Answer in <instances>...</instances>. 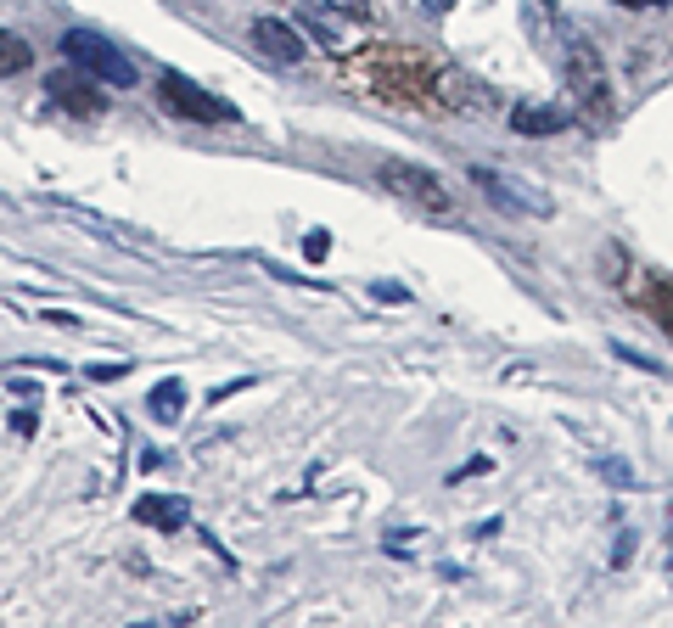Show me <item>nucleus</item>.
<instances>
[{
    "instance_id": "f257e3e1",
    "label": "nucleus",
    "mask_w": 673,
    "mask_h": 628,
    "mask_svg": "<svg viewBox=\"0 0 673 628\" xmlns=\"http://www.w3.org/2000/svg\"><path fill=\"white\" fill-rule=\"evenodd\" d=\"M567 45H561V68H567V90L578 96V113L589 124H606L612 118V73H606L601 51L584 40L578 29H561Z\"/></svg>"
},
{
    "instance_id": "f03ea898",
    "label": "nucleus",
    "mask_w": 673,
    "mask_h": 628,
    "mask_svg": "<svg viewBox=\"0 0 673 628\" xmlns=\"http://www.w3.org/2000/svg\"><path fill=\"white\" fill-rule=\"evenodd\" d=\"M62 57H68V68L90 73V79L107 85V90L135 85V57H129L124 45H113L107 34H96V29H68L62 34Z\"/></svg>"
},
{
    "instance_id": "7ed1b4c3",
    "label": "nucleus",
    "mask_w": 673,
    "mask_h": 628,
    "mask_svg": "<svg viewBox=\"0 0 673 628\" xmlns=\"http://www.w3.org/2000/svg\"><path fill=\"white\" fill-rule=\"evenodd\" d=\"M158 101L169 113L191 118V124H236V107L230 101H219L214 90H202L197 79H186V73H174V68L158 73Z\"/></svg>"
},
{
    "instance_id": "20e7f679",
    "label": "nucleus",
    "mask_w": 673,
    "mask_h": 628,
    "mask_svg": "<svg viewBox=\"0 0 673 628\" xmlns=\"http://www.w3.org/2000/svg\"><path fill=\"white\" fill-rule=\"evenodd\" d=\"M472 180H477V191H483L494 208H505V214H528V219H550V214H556V202H550L545 191L522 186V180H505V174L483 169V163H472Z\"/></svg>"
},
{
    "instance_id": "39448f33",
    "label": "nucleus",
    "mask_w": 673,
    "mask_h": 628,
    "mask_svg": "<svg viewBox=\"0 0 673 628\" xmlns=\"http://www.w3.org/2000/svg\"><path fill=\"white\" fill-rule=\"evenodd\" d=\"M382 180L393 191H404L410 202H427L432 214H449V191L438 186V174L421 169V163H404V157H382Z\"/></svg>"
},
{
    "instance_id": "423d86ee",
    "label": "nucleus",
    "mask_w": 673,
    "mask_h": 628,
    "mask_svg": "<svg viewBox=\"0 0 673 628\" xmlns=\"http://www.w3.org/2000/svg\"><path fill=\"white\" fill-rule=\"evenodd\" d=\"M45 90H51V101L68 107L73 118H101V113H107V90H96L90 73H51Z\"/></svg>"
},
{
    "instance_id": "0eeeda50",
    "label": "nucleus",
    "mask_w": 673,
    "mask_h": 628,
    "mask_svg": "<svg viewBox=\"0 0 673 628\" xmlns=\"http://www.w3.org/2000/svg\"><path fill=\"white\" fill-rule=\"evenodd\" d=\"M253 45L270 62H303V51H309L303 34L292 29V23H281V17H258V23H253Z\"/></svg>"
},
{
    "instance_id": "6e6552de",
    "label": "nucleus",
    "mask_w": 673,
    "mask_h": 628,
    "mask_svg": "<svg viewBox=\"0 0 673 628\" xmlns=\"http://www.w3.org/2000/svg\"><path fill=\"white\" fill-rule=\"evenodd\" d=\"M135 522L163 528V533H180L191 522V511H186V500H174V494H146V500H135Z\"/></svg>"
},
{
    "instance_id": "1a4fd4ad",
    "label": "nucleus",
    "mask_w": 673,
    "mask_h": 628,
    "mask_svg": "<svg viewBox=\"0 0 673 628\" xmlns=\"http://www.w3.org/2000/svg\"><path fill=\"white\" fill-rule=\"evenodd\" d=\"M511 129L516 135H528V141H550V135L567 129V118H561L556 107H533V101H522V107L511 113Z\"/></svg>"
},
{
    "instance_id": "9d476101",
    "label": "nucleus",
    "mask_w": 673,
    "mask_h": 628,
    "mask_svg": "<svg viewBox=\"0 0 673 628\" xmlns=\"http://www.w3.org/2000/svg\"><path fill=\"white\" fill-rule=\"evenodd\" d=\"M146 410H152V421H158V427H174V421L186 415V382H180V376L158 382L152 393H146Z\"/></svg>"
},
{
    "instance_id": "9b49d317",
    "label": "nucleus",
    "mask_w": 673,
    "mask_h": 628,
    "mask_svg": "<svg viewBox=\"0 0 673 628\" xmlns=\"http://www.w3.org/2000/svg\"><path fill=\"white\" fill-rule=\"evenodd\" d=\"M29 62H34L29 40H23V34H12V29H0V79H12V73H23Z\"/></svg>"
},
{
    "instance_id": "f8f14e48",
    "label": "nucleus",
    "mask_w": 673,
    "mask_h": 628,
    "mask_svg": "<svg viewBox=\"0 0 673 628\" xmlns=\"http://www.w3.org/2000/svg\"><path fill=\"white\" fill-rule=\"evenodd\" d=\"M124 371H129V359H113V365H90V376H96V382H118Z\"/></svg>"
},
{
    "instance_id": "ddd939ff",
    "label": "nucleus",
    "mask_w": 673,
    "mask_h": 628,
    "mask_svg": "<svg viewBox=\"0 0 673 628\" xmlns=\"http://www.w3.org/2000/svg\"><path fill=\"white\" fill-rule=\"evenodd\" d=\"M601 471H606V477H612L617 488H629V483H634V471L623 466V460H601Z\"/></svg>"
},
{
    "instance_id": "4468645a",
    "label": "nucleus",
    "mask_w": 673,
    "mask_h": 628,
    "mask_svg": "<svg viewBox=\"0 0 673 628\" xmlns=\"http://www.w3.org/2000/svg\"><path fill=\"white\" fill-rule=\"evenodd\" d=\"M326 247H331V236H326V230H315V236L303 242V253H309V258H315V264H320V258H326Z\"/></svg>"
},
{
    "instance_id": "2eb2a0df",
    "label": "nucleus",
    "mask_w": 673,
    "mask_h": 628,
    "mask_svg": "<svg viewBox=\"0 0 673 628\" xmlns=\"http://www.w3.org/2000/svg\"><path fill=\"white\" fill-rule=\"evenodd\" d=\"M629 556H634V533H623V539H617V550H612V567H623Z\"/></svg>"
},
{
    "instance_id": "dca6fc26",
    "label": "nucleus",
    "mask_w": 673,
    "mask_h": 628,
    "mask_svg": "<svg viewBox=\"0 0 673 628\" xmlns=\"http://www.w3.org/2000/svg\"><path fill=\"white\" fill-rule=\"evenodd\" d=\"M623 6H634V12H645V6H657V0H623Z\"/></svg>"
}]
</instances>
